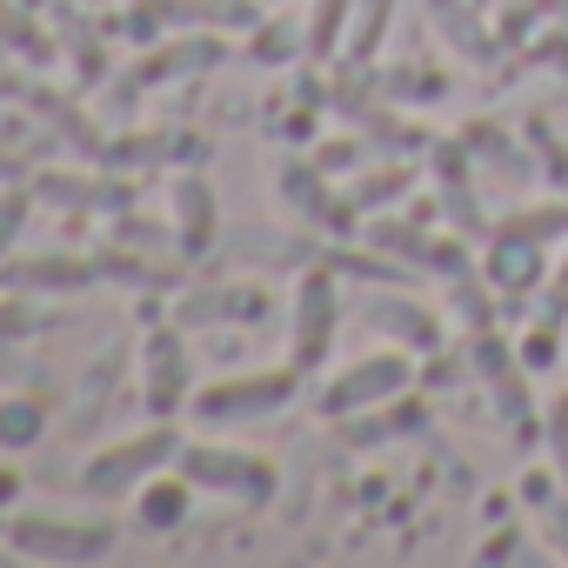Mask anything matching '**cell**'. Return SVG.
<instances>
[{"label":"cell","mask_w":568,"mask_h":568,"mask_svg":"<svg viewBox=\"0 0 568 568\" xmlns=\"http://www.w3.org/2000/svg\"><path fill=\"white\" fill-rule=\"evenodd\" d=\"M181 448H187V442H181L168 422H154V428H141V435H121V442H108L101 455H88V462H81V495L114 501V495H128V488L154 481L168 462H181Z\"/></svg>","instance_id":"6da1fadb"},{"label":"cell","mask_w":568,"mask_h":568,"mask_svg":"<svg viewBox=\"0 0 568 568\" xmlns=\"http://www.w3.org/2000/svg\"><path fill=\"white\" fill-rule=\"evenodd\" d=\"M194 488H207V495H227V501H247V508H261V501H274V488H281V468L267 462V455H247V448H221V442H194V448H181V462H174Z\"/></svg>","instance_id":"7a4b0ae2"},{"label":"cell","mask_w":568,"mask_h":568,"mask_svg":"<svg viewBox=\"0 0 568 568\" xmlns=\"http://www.w3.org/2000/svg\"><path fill=\"white\" fill-rule=\"evenodd\" d=\"M302 388V368H261V375H221L214 388L194 395V422L207 428H234V422H254V415H274V408H288Z\"/></svg>","instance_id":"3957f363"},{"label":"cell","mask_w":568,"mask_h":568,"mask_svg":"<svg viewBox=\"0 0 568 568\" xmlns=\"http://www.w3.org/2000/svg\"><path fill=\"white\" fill-rule=\"evenodd\" d=\"M468 368L481 375V388H488L495 415H501V422L515 428V442H535L541 415H535V395H528V362H521V348H508V342H501L495 328H475Z\"/></svg>","instance_id":"277c9868"},{"label":"cell","mask_w":568,"mask_h":568,"mask_svg":"<svg viewBox=\"0 0 568 568\" xmlns=\"http://www.w3.org/2000/svg\"><path fill=\"white\" fill-rule=\"evenodd\" d=\"M422 375H415V362H408V348H382V355H362L355 368H342L328 388H322V415H362V408H382V402H395V395H408Z\"/></svg>","instance_id":"5b68a950"},{"label":"cell","mask_w":568,"mask_h":568,"mask_svg":"<svg viewBox=\"0 0 568 568\" xmlns=\"http://www.w3.org/2000/svg\"><path fill=\"white\" fill-rule=\"evenodd\" d=\"M335 322H342L335 267H328V261H315V267L302 274V288H295V328H288V362H295L302 375L328 362V348H335Z\"/></svg>","instance_id":"8992f818"},{"label":"cell","mask_w":568,"mask_h":568,"mask_svg":"<svg viewBox=\"0 0 568 568\" xmlns=\"http://www.w3.org/2000/svg\"><path fill=\"white\" fill-rule=\"evenodd\" d=\"M8 535H14V555H34V561H94L114 548L108 521H61V515H14Z\"/></svg>","instance_id":"52a82bcc"},{"label":"cell","mask_w":568,"mask_h":568,"mask_svg":"<svg viewBox=\"0 0 568 568\" xmlns=\"http://www.w3.org/2000/svg\"><path fill=\"white\" fill-rule=\"evenodd\" d=\"M475 154H468V141H435V214H448V227L455 234H488V221H481V201H475Z\"/></svg>","instance_id":"ba28073f"},{"label":"cell","mask_w":568,"mask_h":568,"mask_svg":"<svg viewBox=\"0 0 568 568\" xmlns=\"http://www.w3.org/2000/svg\"><path fill=\"white\" fill-rule=\"evenodd\" d=\"M274 187H281V201H288L308 227H322V234H355V201L335 194L315 161H288V168L274 174Z\"/></svg>","instance_id":"9c48e42d"},{"label":"cell","mask_w":568,"mask_h":568,"mask_svg":"<svg viewBox=\"0 0 568 568\" xmlns=\"http://www.w3.org/2000/svg\"><path fill=\"white\" fill-rule=\"evenodd\" d=\"M194 362H187V342L174 335V328H154L148 342H141V395H148V408L154 415H174L181 402H194Z\"/></svg>","instance_id":"30bf717a"},{"label":"cell","mask_w":568,"mask_h":568,"mask_svg":"<svg viewBox=\"0 0 568 568\" xmlns=\"http://www.w3.org/2000/svg\"><path fill=\"white\" fill-rule=\"evenodd\" d=\"M227 48H221V34H207V28H181L174 41H161V48H148L141 61H134V74H128V94L134 88H161V81H181V74H207L214 61H221Z\"/></svg>","instance_id":"8fae6325"},{"label":"cell","mask_w":568,"mask_h":568,"mask_svg":"<svg viewBox=\"0 0 568 568\" xmlns=\"http://www.w3.org/2000/svg\"><path fill=\"white\" fill-rule=\"evenodd\" d=\"M481 274H488L495 295L521 302V295H535L541 281H548V247H541V241H521V234H488Z\"/></svg>","instance_id":"7c38bea8"},{"label":"cell","mask_w":568,"mask_h":568,"mask_svg":"<svg viewBox=\"0 0 568 568\" xmlns=\"http://www.w3.org/2000/svg\"><path fill=\"white\" fill-rule=\"evenodd\" d=\"M362 315H368V328H375V335H388V342H395V348H408V355H435V348H442V322H435L422 302H408L402 288L368 295V302H362Z\"/></svg>","instance_id":"4fadbf2b"},{"label":"cell","mask_w":568,"mask_h":568,"mask_svg":"<svg viewBox=\"0 0 568 568\" xmlns=\"http://www.w3.org/2000/svg\"><path fill=\"white\" fill-rule=\"evenodd\" d=\"M422 428H435V415H428V402H415V395H395V402H382V408L342 415V442H348V448L408 442V435H422Z\"/></svg>","instance_id":"5bb4252c"},{"label":"cell","mask_w":568,"mask_h":568,"mask_svg":"<svg viewBox=\"0 0 568 568\" xmlns=\"http://www.w3.org/2000/svg\"><path fill=\"white\" fill-rule=\"evenodd\" d=\"M428 21H435L442 41H448L455 54H468L475 68H488V61L501 54L495 28H481V8H475V0H428Z\"/></svg>","instance_id":"9a60e30c"},{"label":"cell","mask_w":568,"mask_h":568,"mask_svg":"<svg viewBox=\"0 0 568 568\" xmlns=\"http://www.w3.org/2000/svg\"><path fill=\"white\" fill-rule=\"evenodd\" d=\"M168 201H174V247L207 254V241H214V187L201 174H174Z\"/></svg>","instance_id":"2e32d148"},{"label":"cell","mask_w":568,"mask_h":568,"mask_svg":"<svg viewBox=\"0 0 568 568\" xmlns=\"http://www.w3.org/2000/svg\"><path fill=\"white\" fill-rule=\"evenodd\" d=\"M161 28H207V34H234L254 28V0H148Z\"/></svg>","instance_id":"e0dca14e"},{"label":"cell","mask_w":568,"mask_h":568,"mask_svg":"<svg viewBox=\"0 0 568 568\" xmlns=\"http://www.w3.org/2000/svg\"><path fill=\"white\" fill-rule=\"evenodd\" d=\"M8 281H14V288H28V295H81V288H94V281H101V261L41 254V261H21Z\"/></svg>","instance_id":"ac0fdd59"},{"label":"cell","mask_w":568,"mask_h":568,"mask_svg":"<svg viewBox=\"0 0 568 568\" xmlns=\"http://www.w3.org/2000/svg\"><path fill=\"white\" fill-rule=\"evenodd\" d=\"M462 141H468V154H475L481 168H495V174H501V181H515V187L541 174V168H535V148H515V134H508V128H495V121H468V134H462Z\"/></svg>","instance_id":"d6986e66"},{"label":"cell","mask_w":568,"mask_h":568,"mask_svg":"<svg viewBox=\"0 0 568 568\" xmlns=\"http://www.w3.org/2000/svg\"><path fill=\"white\" fill-rule=\"evenodd\" d=\"M408 187H415V168L408 161H368L362 174H355V187H348V201H355V214H375V207H395V201H408Z\"/></svg>","instance_id":"ffe728a7"},{"label":"cell","mask_w":568,"mask_h":568,"mask_svg":"<svg viewBox=\"0 0 568 568\" xmlns=\"http://www.w3.org/2000/svg\"><path fill=\"white\" fill-rule=\"evenodd\" d=\"M295 54H308L302 21H254V28H247V61H254V68H288Z\"/></svg>","instance_id":"44dd1931"},{"label":"cell","mask_w":568,"mask_h":568,"mask_svg":"<svg viewBox=\"0 0 568 568\" xmlns=\"http://www.w3.org/2000/svg\"><path fill=\"white\" fill-rule=\"evenodd\" d=\"M368 247H382V254H395V261H408V267H428L435 234H428L422 214H408V221H375V227H368Z\"/></svg>","instance_id":"7402d4cb"},{"label":"cell","mask_w":568,"mask_h":568,"mask_svg":"<svg viewBox=\"0 0 568 568\" xmlns=\"http://www.w3.org/2000/svg\"><path fill=\"white\" fill-rule=\"evenodd\" d=\"M388 21H395V0H355V21H348L342 61H348V68H368L375 48H382V34H388Z\"/></svg>","instance_id":"603a6c76"},{"label":"cell","mask_w":568,"mask_h":568,"mask_svg":"<svg viewBox=\"0 0 568 568\" xmlns=\"http://www.w3.org/2000/svg\"><path fill=\"white\" fill-rule=\"evenodd\" d=\"M41 435H48V402H34V395H8V402H0V448H8V455L34 448Z\"/></svg>","instance_id":"cb8c5ba5"},{"label":"cell","mask_w":568,"mask_h":568,"mask_svg":"<svg viewBox=\"0 0 568 568\" xmlns=\"http://www.w3.org/2000/svg\"><path fill=\"white\" fill-rule=\"evenodd\" d=\"M34 194L68 201V207H114V214L128 207V187H121V181H68V174H41Z\"/></svg>","instance_id":"d4e9b609"},{"label":"cell","mask_w":568,"mask_h":568,"mask_svg":"<svg viewBox=\"0 0 568 568\" xmlns=\"http://www.w3.org/2000/svg\"><path fill=\"white\" fill-rule=\"evenodd\" d=\"M535 28H555V0H501L495 8V41L501 48H528Z\"/></svg>","instance_id":"484cf974"},{"label":"cell","mask_w":568,"mask_h":568,"mask_svg":"<svg viewBox=\"0 0 568 568\" xmlns=\"http://www.w3.org/2000/svg\"><path fill=\"white\" fill-rule=\"evenodd\" d=\"M187 501H194V481L181 475V481H141V528H181V515H187Z\"/></svg>","instance_id":"4316f807"},{"label":"cell","mask_w":568,"mask_h":568,"mask_svg":"<svg viewBox=\"0 0 568 568\" xmlns=\"http://www.w3.org/2000/svg\"><path fill=\"white\" fill-rule=\"evenodd\" d=\"M448 308H455L468 328H495V288H488L481 267H468V274L448 281Z\"/></svg>","instance_id":"83f0119b"},{"label":"cell","mask_w":568,"mask_h":568,"mask_svg":"<svg viewBox=\"0 0 568 568\" xmlns=\"http://www.w3.org/2000/svg\"><path fill=\"white\" fill-rule=\"evenodd\" d=\"M348 21H355V0H315V21H308V54H315V61L342 54Z\"/></svg>","instance_id":"f1b7e54d"},{"label":"cell","mask_w":568,"mask_h":568,"mask_svg":"<svg viewBox=\"0 0 568 568\" xmlns=\"http://www.w3.org/2000/svg\"><path fill=\"white\" fill-rule=\"evenodd\" d=\"M335 274H355V281H382V288H408V267H395V254H328Z\"/></svg>","instance_id":"f546056e"},{"label":"cell","mask_w":568,"mask_h":568,"mask_svg":"<svg viewBox=\"0 0 568 568\" xmlns=\"http://www.w3.org/2000/svg\"><path fill=\"white\" fill-rule=\"evenodd\" d=\"M28 214H34V187L8 181V187H0V261H8V254H14V241L28 234Z\"/></svg>","instance_id":"4dcf8cb0"},{"label":"cell","mask_w":568,"mask_h":568,"mask_svg":"<svg viewBox=\"0 0 568 568\" xmlns=\"http://www.w3.org/2000/svg\"><path fill=\"white\" fill-rule=\"evenodd\" d=\"M528 148H535V168L548 174V187H555V194H568V141H561L555 128H541V121H535V128H528Z\"/></svg>","instance_id":"1f68e13d"},{"label":"cell","mask_w":568,"mask_h":568,"mask_svg":"<svg viewBox=\"0 0 568 568\" xmlns=\"http://www.w3.org/2000/svg\"><path fill=\"white\" fill-rule=\"evenodd\" d=\"M315 168L335 181V174H362L368 168V134H342V141H322L315 148Z\"/></svg>","instance_id":"d6a6232c"},{"label":"cell","mask_w":568,"mask_h":568,"mask_svg":"<svg viewBox=\"0 0 568 568\" xmlns=\"http://www.w3.org/2000/svg\"><path fill=\"white\" fill-rule=\"evenodd\" d=\"M541 448H548V468H555L561 488H568V395H555V402L541 408Z\"/></svg>","instance_id":"836d02e7"},{"label":"cell","mask_w":568,"mask_h":568,"mask_svg":"<svg viewBox=\"0 0 568 568\" xmlns=\"http://www.w3.org/2000/svg\"><path fill=\"white\" fill-rule=\"evenodd\" d=\"M68 54H74V74H81V81H101V74H108V61H101V41H94V34H88V41H81V34H68Z\"/></svg>","instance_id":"e575fe53"},{"label":"cell","mask_w":568,"mask_h":568,"mask_svg":"<svg viewBox=\"0 0 568 568\" xmlns=\"http://www.w3.org/2000/svg\"><path fill=\"white\" fill-rule=\"evenodd\" d=\"M555 355H561V335H555V328H535V335L521 342V362H528V375H541Z\"/></svg>","instance_id":"d590c367"},{"label":"cell","mask_w":568,"mask_h":568,"mask_svg":"<svg viewBox=\"0 0 568 568\" xmlns=\"http://www.w3.org/2000/svg\"><path fill=\"white\" fill-rule=\"evenodd\" d=\"M541 535H548V548L568 561V495H555V501L541 508Z\"/></svg>","instance_id":"8d00e7d4"},{"label":"cell","mask_w":568,"mask_h":568,"mask_svg":"<svg viewBox=\"0 0 568 568\" xmlns=\"http://www.w3.org/2000/svg\"><path fill=\"white\" fill-rule=\"evenodd\" d=\"M555 481H561L555 468H528V475H521V501H528V508H548V501H555Z\"/></svg>","instance_id":"74e56055"},{"label":"cell","mask_w":568,"mask_h":568,"mask_svg":"<svg viewBox=\"0 0 568 568\" xmlns=\"http://www.w3.org/2000/svg\"><path fill=\"white\" fill-rule=\"evenodd\" d=\"M535 61H548V68H555V74H561V81H568V34H561V28H555V34H548V41H535Z\"/></svg>","instance_id":"f35d334b"},{"label":"cell","mask_w":568,"mask_h":568,"mask_svg":"<svg viewBox=\"0 0 568 568\" xmlns=\"http://www.w3.org/2000/svg\"><path fill=\"white\" fill-rule=\"evenodd\" d=\"M462 368H468V362L442 355V362H428V368H422V382H428V388H455V382H462Z\"/></svg>","instance_id":"ab89813d"},{"label":"cell","mask_w":568,"mask_h":568,"mask_svg":"<svg viewBox=\"0 0 568 568\" xmlns=\"http://www.w3.org/2000/svg\"><path fill=\"white\" fill-rule=\"evenodd\" d=\"M548 315H568V261L548 267Z\"/></svg>","instance_id":"60d3db41"},{"label":"cell","mask_w":568,"mask_h":568,"mask_svg":"<svg viewBox=\"0 0 568 568\" xmlns=\"http://www.w3.org/2000/svg\"><path fill=\"white\" fill-rule=\"evenodd\" d=\"M521 541H515V528H495V541H481V561H508Z\"/></svg>","instance_id":"b9f144b4"},{"label":"cell","mask_w":568,"mask_h":568,"mask_svg":"<svg viewBox=\"0 0 568 568\" xmlns=\"http://www.w3.org/2000/svg\"><path fill=\"white\" fill-rule=\"evenodd\" d=\"M21 501V475L14 468H0V508H14Z\"/></svg>","instance_id":"7bdbcfd3"},{"label":"cell","mask_w":568,"mask_h":568,"mask_svg":"<svg viewBox=\"0 0 568 568\" xmlns=\"http://www.w3.org/2000/svg\"><path fill=\"white\" fill-rule=\"evenodd\" d=\"M0 181H21V161H14L8 148H0Z\"/></svg>","instance_id":"ee69618b"},{"label":"cell","mask_w":568,"mask_h":568,"mask_svg":"<svg viewBox=\"0 0 568 568\" xmlns=\"http://www.w3.org/2000/svg\"><path fill=\"white\" fill-rule=\"evenodd\" d=\"M555 28H561V34H568V0H555Z\"/></svg>","instance_id":"f6af8a7d"},{"label":"cell","mask_w":568,"mask_h":568,"mask_svg":"<svg viewBox=\"0 0 568 568\" xmlns=\"http://www.w3.org/2000/svg\"><path fill=\"white\" fill-rule=\"evenodd\" d=\"M0 94H14V81H0Z\"/></svg>","instance_id":"bcb514c9"}]
</instances>
